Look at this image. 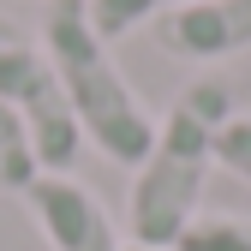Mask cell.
I'll use <instances>...</instances> for the list:
<instances>
[{"label":"cell","mask_w":251,"mask_h":251,"mask_svg":"<svg viewBox=\"0 0 251 251\" xmlns=\"http://www.w3.org/2000/svg\"><path fill=\"white\" fill-rule=\"evenodd\" d=\"M233 90L222 78H192L155 120V138L132 174V198H126V233L132 245L174 251L179 233L198 222L203 185L215 168V138L233 120Z\"/></svg>","instance_id":"obj_1"},{"label":"cell","mask_w":251,"mask_h":251,"mask_svg":"<svg viewBox=\"0 0 251 251\" xmlns=\"http://www.w3.org/2000/svg\"><path fill=\"white\" fill-rule=\"evenodd\" d=\"M42 48L54 60L60 84H66V102H72V120H78L84 144L102 150L114 168H138L150 138H155V114L144 108L132 78L120 72L114 48L96 36L84 0H48Z\"/></svg>","instance_id":"obj_2"},{"label":"cell","mask_w":251,"mask_h":251,"mask_svg":"<svg viewBox=\"0 0 251 251\" xmlns=\"http://www.w3.org/2000/svg\"><path fill=\"white\" fill-rule=\"evenodd\" d=\"M0 108L24 126L42 174H72L84 132L72 120L66 84H60L42 36H24V24H12V18H0Z\"/></svg>","instance_id":"obj_3"},{"label":"cell","mask_w":251,"mask_h":251,"mask_svg":"<svg viewBox=\"0 0 251 251\" xmlns=\"http://www.w3.org/2000/svg\"><path fill=\"white\" fill-rule=\"evenodd\" d=\"M24 203L36 215L48 251H126L114 215L102 209V198L84 179H72V174H36Z\"/></svg>","instance_id":"obj_4"},{"label":"cell","mask_w":251,"mask_h":251,"mask_svg":"<svg viewBox=\"0 0 251 251\" xmlns=\"http://www.w3.org/2000/svg\"><path fill=\"white\" fill-rule=\"evenodd\" d=\"M155 48L168 60H227L251 48V0H192L155 18Z\"/></svg>","instance_id":"obj_5"},{"label":"cell","mask_w":251,"mask_h":251,"mask_svg":"<svg viewBox=\"0 0 251 251\" xmlns=\"http://www.w3.org/2000/svg\"><path fill=\"white\" fill-rule=\"evenodd\" d=\"M179 6H192V0H84V12H90V24H96V36H102L108 48H114L120 36H132V30L179 12Z\"/></svg>","instance_id":"obj_6"},{"label":"cell","mask_w":251,"mask_h":251,"mask_svg":"<svg viewBox=\"0 0 251 251\" xmlns=\"http://www.w3.org/2000/svg\"><path fill=\"white\" fill-rule=\"evenodd\" d=\"M174 251H251V215H198Z\"/></svg>","instance_id":"obj_7"},{"label":"cell","mask_w":251,"mask_h":251,"mask_svg":"<svg viewBox=\"0 0 251 251\" xmlns=\"http://www.w3.org/2000/svg\"><path fill=\"white\" fill-rule=\"evenodd\" d=\"M36 155H30V138H24V126L0 108V192H30V179H36Z\"/></svg>","instance_id":"obj_8"},{"label":"cell","mask_w":251,"mask_h":251,"mask_svg":"<svg viewBox=\"0 0 251 251\" xmlns=\"http://www.w3.org/2000/svg\"><path fill=\"white\" fill-rule=\"evenodd\" d=\"M215 168H227L239 185H251V114L245 108L222 126V138H215Z\"/></svg>","instance_id":"obj_9"},{"label":"cell","mask_w":251,"mask_h":251,"mask_svg":"<svg viewBox=\"0 0 251 251\" xmlns=\"http://www.w3.org/2000/svg\"><path fill=\"white\" fill-rule=\"evenodd\" d=\"M132 251H150V245H132Z\"/></svg>","instance_id":"obj_10"}]
</instances>
